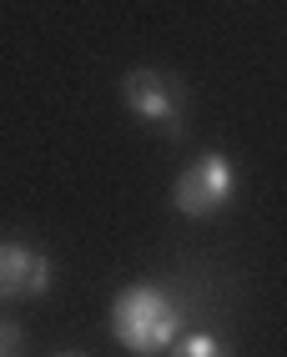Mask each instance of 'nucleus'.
I'll return each instance as SVG.
<instances>
[{"label": "nucleus", "instance_id": "6", "mask_svg": "<svg viewBox=\"0 0 287 357\" xmlns=\"http://www.w3.org/2000/svg\"><path fill=\"white\" fill-rule=\"evenodd\" d=\"M26 352V332H20V322L0 317V357H20Z\"/></svg>", "mask_w": 287, "mask_h": 357}, {"label": "nucleus", "instance_id": "7", "mask_svg": "<svg viewBox=\"0 0 287 357\" xmlns=\"http://www.w3.org/2000/svg\"><path fill=\"white\" fill-rule=\"evenodd\" d=\"M56 357H86V352H56Z\"/></svg>", "mask_w": 287, "mask_h": 357}, {"label": "nucleus", "instance_id": "2", "mask_svg": "<svg viewBox=\"0 0 287 357\" xmlns=\"http://www.w3.org/2000/svg\"><path fill=\"white\" fill-rule=\"evenodd\" d=\"M122 101H126V111L141 116V121L161 126L172 141L186 131V86L177 76H166V70H156V66L131 70L122 81Z\"/></svg>", "mask_w": 287, "mask_h": 357}, {"label": "nucleus", "instance_id": "5", "mask_svg": "<svg viewBox=\"0 0 287 357\" xmlns=\"http://www.w3.org/2000/svg\"><path fill=\"white\" fill-rule=\"evenodd\" d=\"M166 357H232L222 337H212V332H191V337H177L166 347Z\"/></svg>", "mask_w": 287, "mask_h": 357}, {"label": "nucleus", "instance_id": "4", "mask_svg": "<svg viewBox=\"0 0 287 357\" xmlns=\"http://www.w3.org/2000/svg\"><path fill=\"white\" fill-rule=\"evenodd\" d=\"M56 282V261L26 247V242H0V302L6 297H45Z\"/></svg>", "mask_w": 287, "mask_h": 357}, {"label": "nucleus", "instance_id": "1", "mask_svg": "<svg viewBox=\"0 0 287 357\" xmlns=\"http://www.w3.org/2000/svg\"><path fill=\"white\" fill-rule=\"evenodd\" d=\"M177 327H182V312L161 287H126L111 302V332H116V342L126 352H136V357L166 352L177 342Z\"/></svg>", "mask_w": 287, "mask_h": 357}, {"label": "nucleus", "instance_id": "3", "mask_svg": "<svg viewBox=\"0 0 287 357\" xmlns=\"http://www.w3.org/2000/svg\"><path fill=\"white\" fill-rule=\"evenodd\" d=\"M232 192H237V172H232V161L217 156V151H207V156H197V161H191L186 172L177 176L172 202H177L182 217L207 222V217H217V211L232 202Z\"/></svg>", "mask_w": 287, "mask_h": 357}]
</instances>
